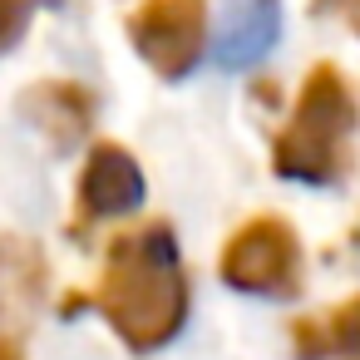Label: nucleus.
<instances>
[{"label": "nucleus", "instance_id": "nucleus-1", "mask_svg": "<svg viewBox=\"0 0 360 360\" xmlns=\"http://www.w3.org/2000/svg\"><path fill=\"white\" fill-rule=\"evenodd\" d=\"M129 350H163L188 321V276L168 222H148L109 247L104 276L89 296Z\"/></svg>", "mask_w": 360, "mask_h": 360}, {"label": "nucleus", "instance_id": "nucleus-2", "mask_svg": "<svg viewBox=\"0 0 360 360\" xmlns=\"http://www.w3.org/2000/svg\"><path fill=\"white\" fill-rule=\"evenodd\" d=\"M355 94L335 65H316L296 94L286 129L276 134L271 168L291 183L330 188L350 168V134H355Z\"/></svg>", "mask_w": 360, "mask_h": 360}, {"label": "nucleus", "instance_id": "nucleus-3", "mask_svg": "<svg viewBox=\"0 0 360 360\" xmlns=\"http://www.w3.org/2000/svg\"><path fill=\"white\" fill-rule=\"evenodd\" d=\"M222 281L252 296H291L301 286V242L296 227L281 217L242 222L222 247Z\"/></svg>", "mask_w": 360, "mask_h": 360}, {"label": "nucleus", "instance_id": "nucleus-4", "mask_svg": "<svg viewBox=\"0 0 360 360\" xmlns=\"http://www.w3.org/2000/svg\"><path fill=\"white\" fill-rule=\"evenodd\" d=\"M129 40L153 75H193L207 50V0H143L129 15Z\"/></svg>", "mask_w": 360, "mask_h": 360}, {"label": "nucleus", "instance_id": "nucleus-5", "mask_svg": "<svg viewBox=\"0 0 360 360\" xmlns=\"http://www.w3.org/2000/svg\"><path fill=\"white\" fill-rule=\"evenodd\" d=\"M281 40V0H217L212 60L222 70L262 65Z\"/></svg>", "mask_w": 360, "mask_h": 360}, {"label": "nucleus", "instance_id": "nucleus-6", "mask_svg": "<svg viewBox=\"0 0 360 360\" xmlns=\"http://www.w3.org/2000/svg\"><path fill=\"white\" fill-rule=\"evenodd\" d=\"M139 202H143L139 158L119 143H94V153L84 158V173H79V212L94 222V217L134 212Z\"/></svg>", "mask_w": 360, "mask_h": 360}, {"label": "nucleus", "instance_id": "nucleus-7", "mask_svg": "<svg viewBox=\"0 0 360 360\" xmlns=\"http://www.w3.org/2000/svg\"><path fill=\"white\" fill-rule=\"evenodd\" d=\"M291 350H296V360L360 355V291L326 316H301L291 326Z\"/></svg>", "mask_w": 360, "mask_h": 360}, {"label": "nucleus", "instance_id": "nucleus-8", "mask_svg": "<svg viewBox=\"0 0 360 360\" xmlns=\"http://www.w3.org/2000/svg\"><path fill=\"white\" fill-rule=\"evenodd\" d=\"M25 114H30L40 129H50V139L65 148V143H75V139L89 129L94 104H89V94H84L79 84H40V89L25 99Z\"/></svg>", "mask_w": 360, "mask_h": 360}, {"label": "nucleus", "instance_id": "nucleus-9", "mask_svg": "<svg viewBox=\"0 0 360 360\" xmlns=\"http://www.w3.org/2000/svg\"><path fill=\"white\" fill-rule=\"evenodd\" d=\"M30 20V0H0V50H11Z\"/></svg>", "mask_w": 360, "mask_h": 360}, {"label": "nucleus", "instance_id": "nucleus-10", "mask_svg": "<svg viewBox=\"0 0 360 360\" xmlns=\"http://www.w3.org/2000/svg\"><path fill=\"white\" fill-rule=\"evenodd\" d=\"M316 11H326V15H340L355 35H360V0H316Z\"/></svg>", "mask_w": 360, "mask_h": 360}]
</instances>
